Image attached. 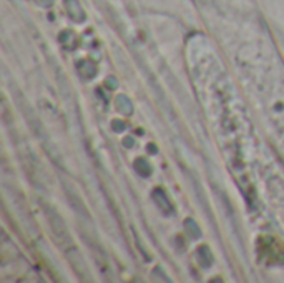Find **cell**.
Here are the masks:
<instances>
[{
  "label": "cell",
  "instance_id": "cell-1",
  "mask_svg": "<svg viewBox=\"0 0 284 283\" xmlns=\"http://www.w3.org/2000/svg\"><path fill=\"white\" fill-rule=\"evenodd\" d=\"M154 200H156V203L160 205V208L165 213H171V203L168 197L165 195V191L163 190H154Z\"/></svg>",
  "mask_w": 284,
  "mask_h": 283
},
{
  "label": "cell",
  "instance_id": "cell-2",
  "mask_svg": "<svg viewBox=\"0 0 284 283\" xmlns=\"http://www.w3.org/2000/svg\"><path fill=\"white\" fill-rule=\"evenodd\" d=\"M198 257L203 260V265H204V266H210V263L213 261V255H211L210 250H208L206 247H201V248H199Z\"/></svg>",
  "mask_w": 284,
  "mask_h": 283
},
{
  "label": "cell",
  "instance_id": "cell-3",
  "mask_svg": "<svg viewBox=\"0 0 284 283\" xmlns=\"http://www.w3.org/2000/svg\"><path fill=\"white\" fill-rule=\"evenodd\" d=\"M118 108L120 110H123L125 114H131V103L128 102L127 97H120L118 98Z\"/></svg>",
  "mask_w": 284,
  "mask_h": 283
}]
</instances>
